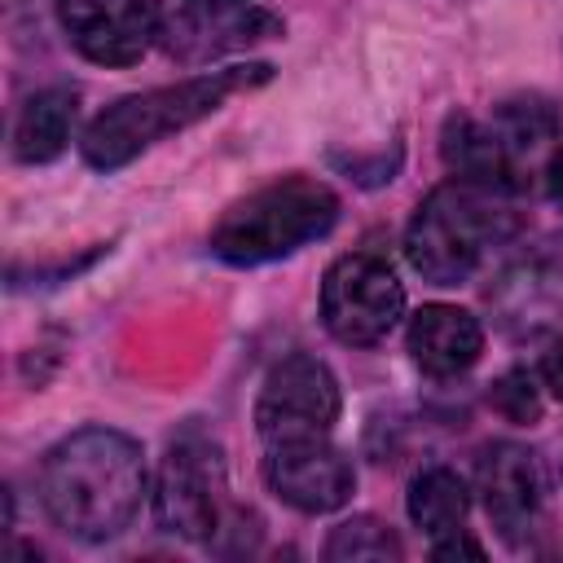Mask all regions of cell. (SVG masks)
<instances>
[{"mask_svg": "<svg viewBox=\"0 0 563 563\" xmlns=\"http://www.w3.org/2000/svg\"><path fill=\"white\" fill-rule=\"evenodd\" d=\"M334 418H339V383L325 361L295 352L268 369L255 400V431L264 435V444L325 440Z\"/></svg>", "mask_w": 563, "mask_h": 563, "instance_id": "6", "label": "cell"}, {"mask_svg": "<svg viewBox=\"0 0 563 563\" xmlns=\"http://www.w3.org/2000/svg\"><path fill=\"white\" fill-rule=\"evenodd\" d=\"M541 378H545V387L563 400V339H554L550 352L541 356Z\"/></svg>", "mask_w": 563, "mask_h": 563, "instance_id": "20", "label": "cell"}, {"mask_svg": "<svg viewBox=\"0 0 563 563\" xmlns=\"http://www.w3.org/2000/svg\"><path fill=\"white\" fill-rule=\"evenodd\" d=\"M70 128H75V92L70 88H44L18 114L13 154L22 163H48L66 150Z\"/></svg>", "mask_w": 563, "mask_h": 563, "instance_id": "14", "label": "cell"}, {"mask_svg": "<svg viewBox=\"0 0 563 563\" xmlns=\"http://www.w3.org/2000/svg\"><path fill=\"white\" fill-rule=\"evenodd\" d=\"M545 185H550V198H554V207L563 211V150L550 158V167H545Z\"/></svg>", "mask_w": 563, "mask_h": 563, "instance_id": "21", "label": "cell"}, {"mask_svg": "<svg viewBox=\"0 0 563 563\" xmlns=\"http://www.w3.org/2000/svg\"><path fill=\"white\" fill-rule=\"evenodd\" d=\"M515 229L519 216L506 189L453 176L418 202L405 229V255L427 282L457 286L484 264L493 246L515 238Z\"/></svg>", "mask_w": 563, "mask_h": 563, "instance_id": "2", "label": "cell"}, {"mask_svg": "<svg viewBox=\"0 0 563 563\" xmlns=\"http://www.w3.org/2000/svg\"><path fill=\"white\" fill-rule=\"evenodd\" d=\"M325 559L330 563H383V559H400V541L387 523L361 515V519H347V523L330 528Z\"/></svg>", "mask_w": 563, "mask_h": 563, "instance_id": "17", "label": "cell"}, {"mask_svg": "<svg viewBox=\"0 0 563 563\" xmlns=\"http://www.w3.org/2000/svg\"><path fill=\"white\" fill-rule=\"evenodd\" d=\"M216 457L198 440H180L167 449L158 466L154 488V515L167 532L185 541H207L220 523V497H216Z\"/></svg>", "mask_w": 563, "mask_h": 563, "instance_id": "9", "label": "cell"}, {"mask_svg": "<svg viewBox=\"0 0 563 563\" xmlns=\"http://www.w3.org/2000/svg\"><path fill=\"white\" fill-rule=\"evenodd\" d=\"M431 554H435V559H484V545H475V541L462 537V528H457V532H449V541H435Z\"/></svg>", "mask_w": 563, "mask_h": 563, "instance_id": "19", "label": "cell"}, {"mask_svg": "<svg viewBox=\"0 0 563 563\" xmlns=\"http://www.w3.org/2000/svg\"><path fill=\"white\" fill-rule=\"evenodd\" d=\"M405 506H409V519H413L427 537H449V532L462 528V519H466V510H471V493H466V484H462L457 471H449V466H427V471L413 475Z\"/></svg>", "mask_w": 563, "mask_h": 563, "instance_id": "15", "label": "cell"}, {"mask_svg": "<svg viewBox=\"0 0 563 563\" xmlns=\"http://www.w3.org/2000/svg\"><path fill=\"white\" fill-rule=\"evenodd\" d=\"M475 479H479V497H484V510L497 523V532L506 541H523L541 515V493H545L537 453L523 444L497 440L479 453Z\"/></svg>", "mask_w": 563, "mask_h": 563, "instance_id": "11", "label": "cell"}, {"mask_svg": "<svg viewBox=\"0 0 563 563\" xmlns=\"http://www.w3.org/2000/svg\"><path fill=\"white\" fill-rule=\"evenodd\" d=\"M400 312H405V286L378 255L352 251L325 268L321 321L339 343L369 347V343L387 339V330L400 321Z\"/></svg>", "mask_w": 563, "mask_h": 563, "instance_id": "5", "label": "cell"}, {"mask_svg": "<svg viewBox=\"0 0 563 563\" xmlns=\"http://www.w3.org/2000/svg\"><path fill=\"white\" fill-rule=\"evenodd\" d=\"M409 356L431 378H457L466 374L484 352L479 321L457 303H427L409 317Z\"/></svg>", "mask_w": 563, "mask_h": 563, "instance_id": "12", "label": "cell"}, {"mask_svg": "<svg viewBox=\"0 0 563 563\" xmlns=\"http://www.w3.org/2000/svg\"><path fill=\"white\" fill-rule=\"evenodd\" d=\"M440 154L449 163V172L457 180H475V185H493L515 194L519 189V158L506 150V141L497 136V128L488 119L475 114H449L444 132H440Z\"/></svg>", "mask_w": 563, "mask_h": 563, "instance_id": "13", "label": "cell"}, {"mask_svg": "<svg viewBox=\"0 0 563 563\" xmlns=\"http://www.w3.org/2000/svg\"><path fill=\"white\" fill-rule=\"evenodd\" d=\"M488 400H493V409H497L501 418H510V422H537V413H541V396H537L528 369L501 374V378L493 383V396H488Z\"/></svg>", "mask_w": 563, "mask_h": 563, "instance_id": "18", "label": "cell"}, {"mask_svg": "<svg viewBox=\"0 0 563 563\" xmlns=\"http://www.w3.org/2000/svg\"><path fill=\"white\" fill-rule=\"evenodd\" d=\"M264 479L268 488L303 510V515H330L339 510L352 488H356V471L352 462L325 444V440H295V444H268V457H264Z\"/></svg>", "mask_w": 563, "mask_h": 563, "instance_id": "8", "label": "cell"}, {"mask_svg": "<svg viewBox=\"0 0 563 563\" xmlns=\"http://www.w3.org/2000/svg\"><path fill=\"white\" fill-rule=\"evenodd\" d=\"M493 317L510 334H537L563 317V242L528 246L488 286Z\"/></svg>", "mask_w": 563, "mask_h": 563, "instance_id": "10", "label": "cell"}, {"mask_svg": "<svg viewBox=\"0 0 563 563\" xmlns=\"http://www.w3.org/2000/svg\"><path fill=\"white\" fill-rule=\"evenodd\" d=\"M339 220V198L325 180L312 176H282L246 198H238L211 229V255L224 264L251 268L282 255H295L299 246L325 238Z\"/></svg>", "mask_w": 563, "mask_h": 563, "instance_id": "4", "label": "cell"}, {"mask_svg": "<svg viewBox=\"0 0 563 563\" xmlns=\"http://www.w3.org/2000/svg\"><path fill=\"white\" fill-rule=\"evenodd\" d=\"M488 123L497 128V136L506 141V150H510L515 158L537 154L545 141L559 136V110H554L545 97H510V101H501V106L493 110Z\"/></svg>", "mask_w": 563, "mask_h": 563, "instance_id": "16", "label": "cell"}, {"mask_svg": "<svg viewBox=\"0 0 563 563\" xmlns=\"http://www.w3.org/2000/svg\"><path fill=\"white\" fill-rule=\"evenodd\" d=\"M145 497L141 444L110 427H79L57 440L40 466V501L48 519L79 541L119 537Z\"/></svg>", "mask_w": 563, "mask_h": 563, "instance_id": "1", "label": "cell"}, {"mask_svg": "<svg viewBox=\"0 0 563 563\" xmlns=\"http://www.w3.org/2000/svg\"><path fill=\"white\" fill-rule=\"evenodd\" d=\"M194 9H207V13H224V9H238L242 0H189Z\"/></svg>", "mask_w": 563, "mask_h": 563, "instance_id": "22", "label": "cell"}, {"mask_svg": "<svg viewBox=\"0 0 563 563\" xmlns=\"http://www.w3.org/2000/svg\"><path fill=\"white\" fill-rule=\"evenodd\" d=\"M62 31L97 66H132L158 40L154 0H57Z\"/></svg>", "mask_w": 563, "mask_h": 563, "instance_id": "7", "label": "cell"}, {"mask_svg": "<svg viewBox=\"0 0 563 563\" xmlns=\"http://www.w3.org/2000/svg\"><path fill=\"white\" fill-rule=\"evenodd\" d=\"M268 66H229V70H211V75H189L180 84H163L150 92H132L119 97L114 106H106L88 128H84V163L97 172H114L123 163H132L141 150L158 145L163 136L216 114L224 106L229 92L264 84Z\"/></svg>", "mask_w": 563, "mask_h": 563, "instance_id": "3", "label": "cell"}]
</instances>
